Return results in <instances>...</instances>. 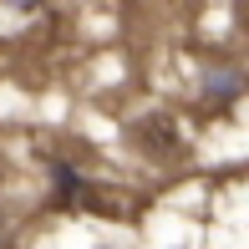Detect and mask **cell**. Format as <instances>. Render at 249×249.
<instances>
[{"label": "cell", "instance_id": "obj_1", "mask_svg": "<svg viewBox=\"0 0 249 249\" xmlns=\"http://www.w3.org/2000/svg\"><path fill=\"white\" fill-rule=\"evenodd\" d=\"M0 224H5V209H0Z\"/></svg>", "mask_w": 249, "mask_h": 249}]
</instances>
